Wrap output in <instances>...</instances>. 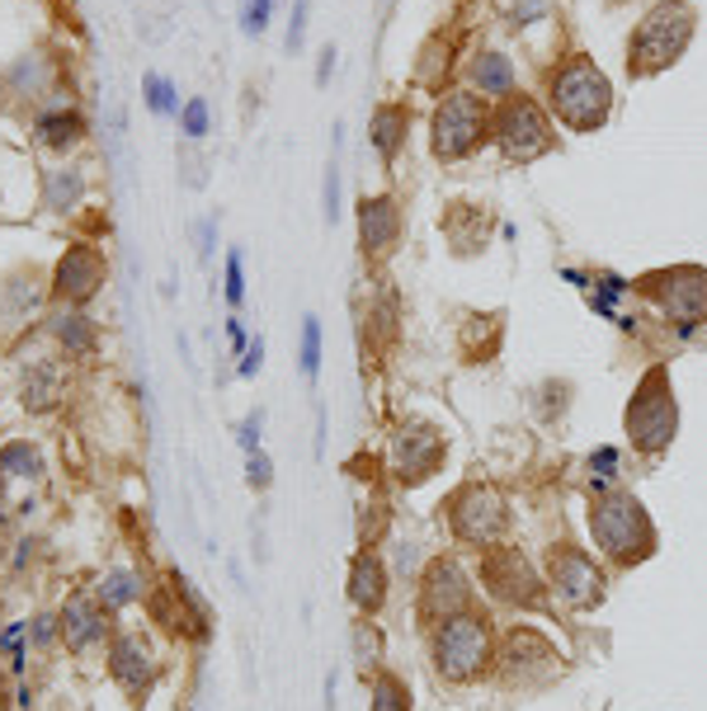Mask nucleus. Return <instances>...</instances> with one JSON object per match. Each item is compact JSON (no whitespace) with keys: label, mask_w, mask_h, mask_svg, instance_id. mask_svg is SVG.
Returning <instances> with one entry per match:
<instances>
[{"label":"nucleus","mask_w":707,"mask_h":711,"mask_svg":"<svg viewBox=\"0 0 707 711\" xmlns=\"http://www.w3.org/2000/svg\"><path fill=\"white\" fill-rule=\"evenodd\" d=\"M406 123H410V113L401 104H382L373 113V147L382 151V161H396V151H401V141H406Z\"/></svg>","instance_id":"6ab92c4d"},{"label":"nucleus","mask_w":707,"mask_h":711,"mask_svg":"<svg viewBox=\"0 0 707 711\" xmlns=\"http://www.w3.org/2000/svg\"><path fill=\"white\" fill-rule=\"evenodd\" d=\"M250 486H269V458L264 452H250Z\"/></svg>","instance_id":"c9c22d12"},{"label":"nucleus","mask_w":707,"mask_h":711,"mask_svg":"<svg viewBox=\"0 0 707 711\" xmlns=\"http://www.w3.org/2000/svg\"><path fill=\"white\" fill-rule=\"evenodd\" d=\"M693 38V10L684 0H660L656 10L636 24L632 48H628V71L632 76H656V71L674 66Z\"/></svg>","instance_id":"f03ea898"},{"label":"nucleus","mask_w":707,"mask_h":711,"mask_svg":"<svg viewBox=\"0 0 707 711\" xmlns=\"http://www.w3.org/2000/svg\"><path fill=\"white\" fill-rule=\"evenodd\" d=\"M646 292L656 297V307L684 335L707 321V269H698V264H679V269H665V274H650Z\"/></svg>","instance_id":"423d86ee"},{"label":"nucleus","mask_w":707,"mask_h":711,"mask_svg":"<svg viewBox=\"0 0 707 711\" xmlns=\"http://www.w3.org/2000/svg\"><path fill=\"white\" fill-rule=\"evenodd\" d=\"M80 133H85L80 113H42V118H38V137L48 141V147H57V151L76 147Z\"/></svg>","instance_id":"4be33fe9"},{"label":"nucleus","mask_w":707,"mask_h":711,"mask_svg":"<svg viewBox=\"0 0 707 711\" xmlns=\"http://www.w3.org/2000/svg\"><path fill=\"white\" fill-rule=\"evenodd\" d=\"M613 466H618V452H613V448H599V452L590 458V472H594V476H613Z\"/></svg>","instance_id":"f704fd0d"},{"label":"nucleus","mask_w":707,"mask_h":711,"mask_svg":"<svg viewBox=\"0 0 707 711\" xmlns=\"http://www.w3.org/2000/svg\"><path fill=\"white\" fill-rule=\"evenodd\" d=\"M529 14H543V0H523V5H514V24H533Z\"/></svg>","instance_id":"58836bf2"},{"label":"nucleus","mask_w":707,"mask_h":711,"mask_svg":"<svg viewBox=\"0 0 707 711\" xmlns=\"http://www.w3.org/2000/svg\"><path fill=\"white\" fill-rule=\"evenodd\" d=\"M481 579H486V589L500 603H514V608H537V603H543V585H537L533 565L523 561L514 547H495L491 557L481 561Z\"/></svg>","instance_id":"9d476101"},{"label":"nucleus","mask_w":707,"mask_h":711,"mask_svg":"<svg viewBox=\"0 0 707 711\" xmlns=\"http://www.w3.org/2000/svg\"><path fill=\"white\" fill-rule=\"evenodd\" d=\"M179 133L189 137V141H198L208 133V104L203 99H189V104H184V113H179Z\"/></svg>","instance_id":"bb28decb"},{"label":"nucleus","mask_w":707,"mask_h":711,"mask_svg":"<svg viewBox=\"0 0 707 711\" xmlns=\"http://www.w3.org/2000/svg\"><path fill=\"white\" fill-rule=\"evenodd\" d=\"M486 127H491V113L476 95H467V90L448 95L444 104L434 109V155L438 161H458V155H467L486 137Z\"/></svg>","instance_id":"0eeeda50"},{"label":"nucleus","mask_w":707,"mask_h":711,"mask_svg":"<svg viewBox=\"0 0 707 711\" xmlns=\"http://www.w3.org/2000/svg\"><path fill=\"white\" fill-rule=\"evenodd\" d=\"M590 533L599 551L608 561L618 565H632V561H646L650 547H656V533H650V519L646 509L632 500V495H604V500H594L590 509Z\"/></svg>","instance_id":"7ed1b4c3"},{"label":"nucleus","mask_w":707,"mask_h":711,"mask_svg":"<svg viewBox=\"0 0 707 711\" xmlns=\"http://www.w3.org/2000/svg\"><path fill=\"white\" fill-rule=\"evenodd\" d=\"M317 367H321V325L317 316H307L302 321V373L317 377Z\"/></svg>","instance_id":"a878e982"},{"label":"nucleus","mask_w":707,"mask_h":711,"mask_svg":"<svg viewBox=\"0 0 707 711\" xmlns=\"http://www.w3.org/2000/svg\"><path fill=\"white\" fill-rule=\"evenodd\" d=\"M198 250H212V222H203V226H198Z\"/></svg>","instance_id":"a19ab883"},{"label":"nucleus","mask_w":707,"mask_h":711,"mask_svg":"<svg viewBox=\"0 0 707 711\" xmlns=\"http://www.w3.org/2000/svg\"><path fill=\"white\" fill-rule=\"evenodd\" d=\"M141 90H147V104H151L156 113H170V109H175V85H170L165 76H147V80H141Z\"/></svg>","instance_id":"cd10ccee"},{"label":"nucleus","mask_w":707,"mask_h":711,"mask_svg":"<svg viewBox=\"0 0 707 711\" xmlns=\"http://www.w3.org/2000/svg\"><path fill=\"white\" fill-rule=\"evenodd\" d=\"M373 711H410L401 678H392V674L377 678V684H373Z\"/></svg>","instance_id":"393cba45"},{"label":"nucleus","mask_w":707,"mask_h":711,"mask_svg":"<svg viewBox=\"0 0 707 711\" xmlns=\"http://www.w3.org/2000/svg\"><path fill=\"white\" fill-rule=\"evenodd\" d=\"M307 10H311V0H293V24H288V52L302 48V38H307Z\"/></svg>","instance_id":"7c9ffc66"},{"label":"nucleus","mask_w":707,"mask_h":711,"mask_svg":"<svg viewBox=\"0 0 707 711\" xmlns=\"http://www.w3.org/2000/svg\"><path fill=\"white\" fill-rule=\"evenodd\" d=\"M260 359H264V345L255 339V345L246 349V363H240V377H255V373H260Z\"/></svg>","instance_id":"4c0bfd02"},{"label":"nucleus","mask_w":707,"mask_h":711,"mask_svg":"<svg viewBox=\"0 0 707 711\" xmlns=\"http://www.w3.org/2000/svg\"><path fill=\"white\" fill-rule=\"evenodd\" d=\"M240 448H260V410H255V415L246 420V429H240Z\"/></svg>","instance_id":"e433bc0d"},{"label":"nucleus","mask_w":707,"mask_h":711,"mask_svg":"<svg viewBox=\"0 0 707 711\" xmlns=\"http://www.w3.org/2000/svg\"><path fill=\"white\" fill-rule=\"evenodd\" d=\"M349 599L359 613H377L382 599H387V571H382V561L373 551H359L349 565Z\"/></svg>","instance_id":"f3484780"},{"label":"nucleus","mask_w":707,"mask_h":711,"mask_svg":"<svg viewBox=\"0 0 707 711\" xmlns=\"http://www.w3.org/2000/svg\"><path fill=\"white\" fill-rule=\"evenodd\" d=\"M109 674L119 678L127 693H141V688H147L151 674H156L147 641H141V636H119V641H113V650H109Z\"/></svg>","instance_id":"dca6fc26"},{"label":"nucleus","mask_w":707,"mask_h":711,"mask_svg":"<svg viewBox=\"0 0 707 711\" xmlns=\"http://www.w3.org/2000/svg\"><path fill=\"white\" fill-rule=\"evenodd\" d=\"M38 297H42L38 274L28 269V274H14L5 283V302H0V311H5V321H20V316H28V311L38 307Z\"/></svg>","instance_id":"412c9836"},{"label":"nucleus","mask_w":707,"mask_h":711,"mask_svg":"<svg viewBox=\"0 0 707 711\" xmlns=\"http://www.w3.org/2000/svg\"><path fill=\"white\" fill-rule=\"evenodd\" d=\"M57 339H62V345L71 349V353H90L95 349V330H90V321L85 316H76V311H71V316H57Z\"/></svg>","instance_id":"b1692460"},{"label":"nucleus","mask_w":707,"mask_h":711,"mask_svg":"<svg viewBox=\"0 0 707 711\" xmlns=\"http://www.w3.org/2000/svg\"><path fill=\"white\" fill-rule=\"evenodd\" d=\"M99 632H104V613H99V603H90V599H71V603L62 608V636H66L71 650H85Z\"/></svg>","instance_id":"a211bd4d"},{"label":"nucleus","mask_w":707,"mask_h":711,"mask_svg":"<svg viewBox=\"0 0 707 711\" xmlns=\"http://www.w3.org/2000/svg\"><path fill=\"white\" fill-rule=\"evenodd\" d=\"M359 236L368 254H387L401 236V208L392 198H363L359 203Z\"/></svg>","instance_id":"2eb2a0df"},{"label":"nucleus","mask_w":707,"mask_h":711,"mask_svg":"<svg viewBox=\"0 0 707 711\" xmlns=\"http://www.w3.org/2000/svg\"><path fill=\"white\" fill-rule=\"evenodd\" d=\"M448 519H452V533L472 547H491L505 537V523H509V509H505V495L495 486H467L462 495H452L448 504Z\"/></svg>","instance_id":"6e6552de"},{"label":"nucleus","mask_w":707,"mask_h":711,"mask_svg":"<svg viewBox=\"0 0 707 711\" xmlns=\"http://www.w3.org/2000/svg\"><path fill=\"white\" fill-rule=\"evenodd\" d=\"M269 10H274V0H246V10H240V28H246V34H264Z\"/></svg>","instance_id":"c756f323"},{"label":"nucleus","mask_w":707,"mask_h":711,"mask_svg":"<svg viewBox=\"0 0 707 711\" xmlns=\"http://www.w3.org/2000/svg\"><path fill=\"white\" fill-rule=\"evenodd\" d=\"M491 660V627L486 618L476 613H458L448 622H438L434 632V670L448 678V684H467L486 670Z\"/></svg>","instance_id":"20e7f679"},{"label":"nucleus","mask_w":707,"mask_h":711,"mask_svg":"<svg viewBox=\"0 0 707 711\" xmlns=\"http://www.w3.org/2000/svg\"><path fill=\"white\" fill-rule=\"evenodd\" d=\"M547 571H551V589H557V599L561 603H571V608H594L604 599V575H599V565H594L580 547H551V561H547Z\"/></svg>","instance_id":"9b49d317"},{"label":"nucleus","mask_w":707,"mask_h":711,"mask_svg":"<svg viewBox=\"0 0 707 711\" xmlns=\"http://www.w3.org/2000/svg\"><path fill=\"white\" fill-rule=\"evenodd\" d=\"M339 217V165H325V222Z\"/></svg>","instance_id":"2f4dec72"},{"label":"nucleus","mask_w":707,"mask_h":711,"mask_svg":"<svg viewBox=\"0 0 707 711\" xmlns=\"http://www.w3.org/2000/svg\"><path fill=\"white\" fill-rule=\"evenodd\" d=\"M246 297V278H240V254H226V302Z\"/></svg>","instance_id":"473e14b6"},{"label":"nucleus","mask_w":707,"mask_h":711,"mask_svg":"<svg viewBox=\"0 0 707 711\" xmlns=\"http://www.w3.org/2000/svg\"><path fill=\"white\" fill-rule=\"evenodd\" d=\"M674 424H679V415H674L670 377H665V367H650L628 406V434L642 452H660V448H670Z\"/></svg>","instance_id":"39448f33"},{"label":"nucleus","mask_w":707,"mask_h":711,"mask_svg":"<svg viewBox=\"0 0 707 711\" xmlns=\"http://www.w3.org/2000/svg\"><path fill=\"white\" fill-rule=\"evenodd\" d=\"M458 613H472V585L458 571V561H434L420 585V618L424 622H448Z\"/></svg>","instance_id":"f8f14e48"},{"label":"nucleus","mask_w":707,"mask_h":711,"mask_svg":"<svg viewBox=\"0 0 707 711\" xmlns=\"http://www.w3.org/2000/svg\"><path fill=\"white\" fill-rule=\"evenodd\" d=\"M331 71H335V48H325V52H321V66H317V85L331 80Z\"/></svg>","instance_id":"ea45409f"},{"label":"nucleus","mask_w":707,"mask_h":711,"mask_svg":"<svg viewBox=\"0 0 707 711\" xmlns=\"http://www.w3.org/2000/svg\"><path fill=\"white\" fill-rule=\"evenodd\" d=\"M495 137H500V151L505 161L514 165H529L537 161L543 151H551V127L543 118V109L533 104V99H509V104L500 109V123H495Z\"/></svg>","instance_id":"1a4fd4ad"},{"label":"nucleus","mask_w":707,"mask_h":711,"mask_svg":"<svg viewBox=\"0 0 707 711\" xmlns=\"http://www.w3.org/2000/svg\"><path fill=\"white\" fill-rule=\"evenodd\" d=\"M80 194H85L80 170H52V179H48V208H52V212L76 208V203H80Z\"/></svg>","instance_id":"5701e85b"},{"label":"nucleus","mask_w":707,"mask_h":711,"mask_svg":"<svg viewBox=\"0 0 707 711\" xmlns=\"http://www.w3.org/2000/svg\"><path fill=\"white\" fill-rule=\"evenodd\" d=\"M57 297H66V302H90L99 292V283H104V260H99L95 246H71L62 260H57Z\"/></svg>","instance_id":"4468645a"},{"label":"nucleus","mask_w":707,"mask_h":711,"mask_svg":"<svg viewBox=\"0 0 707 711\" xmlns=\"http://www.w3.org/2000/svg\"><path fill=\"white\" fill-rule=\"evenodd\" d=\"M438 462H444V434L438 429H430V424H406V429H396L392 466L406 486H420L424 476H434Z\"/></svg>","instance_id":"ddd939ff"},{"label":"nucleus","mask_w":707,"mask_h":711,"mask_svg":"<svg viewBox=\"0 0 707 711\" xmlns=\"http://www.w3.org/2000/svg\"><path fill=\"white\" fill-rule=\"evenodd\" d=\"M24 466H28V472H34V466H38L34 448L14 444V448H5V452H0V472H10V476H24Z\"/></svg>","instance_id":"c85d7f7f"},{"label":"nucleus","mask_w":707,"mask_h":711,"mask_svg":"<svg viewBox=\"0 0 707 711\" xmlns=\"http://www.w3.org/2000/svg\"><path fill=\"white\" fill-rule=\"evenodd\" d=\"M133 575H109V589H104V599L109 603H127V599H133Z\"/></svg>","instance_id":"72a5a7b5"},{"label":"nucleus","mask_w":707,"mask_h":711,"mask_svg":"<svg viewBox=\"0 0 707 711\" xmlns=\"http://www.w3.org/2000/svg\"><path fill=\"white\" fill-rule=\"evenodd\" d=\"M472 80L481 85V95H509L514 90V66L500 52H481L472 62Z\"/></svg>","instance_id":"aec40b11"},{"label":"nucleus","mask_w":707,"mask_h":711,"mask_svg":"<svg viewBox=\"0 0 707 711\" xmlns=\"http://www.w3.org/2000/svg\"><path fill=\"white\" fill-rule=\"evenodd\" d=\"M551 109H557V118L566 127L594 133V127H604L608 109H613V85H608V76L590 57H571L551 76Z\"/></svg>","instance_id":"f257e3e1"}]
</instances>
